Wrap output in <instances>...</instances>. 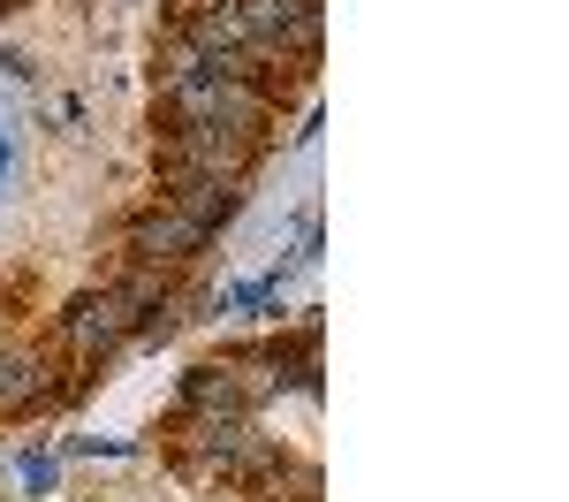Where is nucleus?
<instances>
[{"mask_svg":"<svg viewBox=\"0 0 569 502\" xmlns=\"http://www.w3.org/2000/svg\"><path fill=\"white\" fill-rule=\"evenodd\" d=\"M198 236H206L198 214H168V222H144V228H137V252H144V259H176L182 244H198Z\"/></svg>","mask_w":569,"mask_h":502,"instance_id":"1","label":"nucleus"},{"mask_svg":"<svg viewBox=\"0 0 569 502\" xmlns=\"http://www.w3.org/2000/svg\"><path fill=\"white\" fill-rule=\"evenodd\" d=\"M122 319H130V297H99L77 313V351H107L114 335H122Z\"/></svg>","mask_w":569,"mask_h":502,"instance_id":"2","label":"nucleus"},{"mask_svg":"<svg viewBox=\"0 0 569 502\" xmlns=\"http://www.w3.org/2000/svg\"><path fill=\"white\" fill-rule=\"evenodd\" d=\"M31 396H39V365L23 358V351H8V343H0V411L31 404Z\"/></svg>","mask_w":569,"mask_h":502,"instance_id":"3","label":"nucleus"}]
</instances>
